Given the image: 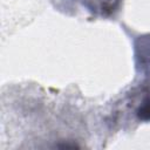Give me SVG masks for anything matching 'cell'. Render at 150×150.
<instances>
[{"label":"cell","instance_id":"cell-1","mask_svg":"<svg viewBox=\"0 0 150 150\" xmlns=\"http://www.w3.org/2000/svg\"><path fill=\"white\" fill-rule=\"evenodd\" d=\"M137 116L142 121H150V93L139 104L137 109Z\"/></svg>","mask_w":150,"mask_h":150}]
</instances>
